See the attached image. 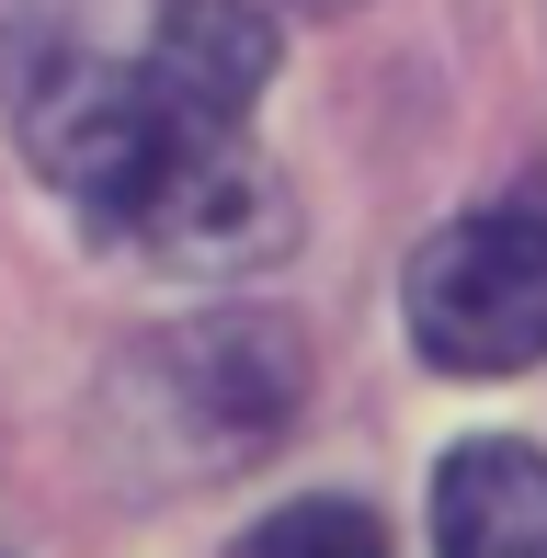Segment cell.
<instances>
[{
    "label": "cell",
    "mask_w": 547,
    "mask_h": 558,
    "mask_svg": "<svg viewBox=\"0 0 547 558\" xmlns=\"http://www.w3.org/2000/svg\"><path fill=\"white\" fill-rule=\"evenodd\" d=\"M240 114L252 104L206 92L160 46L58 58L23 92V160L69 194V217L148 251L160 274H263L285 263L296 206H285V171L240 137Z\"/></svg>",
    "instance_id": "6da1fadb"
},
{
    "label": "cell",
    "mask_w": 547,
    "mask_h": 558,
    "mask_svg": "<svg viewBox=\"0 0 547 558\" xmlns=\"http://www.w3.org/2000/svg\"><path fill=\"white\" fill-rule=\"evenodd\" d=\"M308 399V353L274 308H206L183 331L137 342L104 388V445L126 456L148 490H194L229 478L296 422Z\"/></svg>",
    "instance_id": "7a4b0ae2"
},
{
    "label": "cell",
    "mask_w": 547,
    "mask_h": 558,
    "mask_svg": "<svg viewBox=\"0 0 547 558\" xmlns=\"http://www.w3.org/2000/svg\"><path fill=\"white\" fill-rule=\"evenodd\" d=\"M411 342L445 376H525L547 353V183L434 228L411 251Z\"/></svg>",
    "instance_id": "3957f363"
},
{
    "label": "cell",
    "mask_w": 547,
    "mask_h": 558,
    "mask_svg": "<svg viewBox=\"0 0 547 558\" xmlns=\"http://www.w3.org/2000/svg\"><path fill=\"white\" fill-rule=\"evenodd\" d=\"M434 558H547V456L479 434L434 468Z\"/></svg>",
    "instance_id": "277c9868"
},
{
    "label": "cell",
    "mask_w": 547,
    "mask_h": 558,
    "mask_svg": "<svg viewBox=\"0 0 547 558\" xmlns=\"http://www.w3.org/2000/svg\"><path fill=\"white\" fill-rule=\"evenodd\" d=\"M229 558H388V536H377L365 501H285V513H263Z\"/></svg>",
    "instance_id": "5b68a950"
},
{
    "label": "cell",
    "mask_w": 547,
    "mask_h": 558,
    "mask_svg": "<svg viewBox=\"0 0 547 558\" xmlns=\"http://www.w3.org/2000/svg\"><path fill=\"white\" fill-rule=\"evenodd\" d=\"M285 12H354V0H285Z\"/></svg>",
    "instance_id": "8992f818"
}]
</instances>
